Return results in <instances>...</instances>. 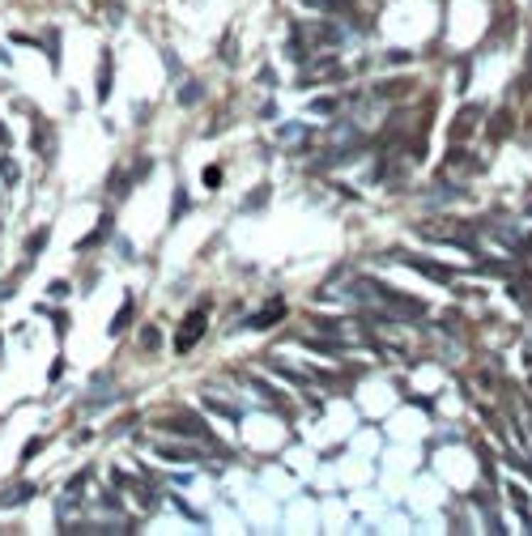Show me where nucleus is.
I'll list each match as a JSON object with an SVG mask.
<instances>
[{
    "label": "nucleus",
    "instance_id": "f257e3e1",
    "mask_svg": "<svg viewBox=\"0 0 532 536\" xmlns=\"http://www.w3.org/2000/svg\"><path fill=\"white\" fill-rule=\"evenodd\" d=\"M205 319H209V302L205 307H192L188 311V319H183V328H179V337H175V354H188L200 337H205Z\"/></svg>",
    "mask_w": 532,
    "mask_h": 536
},
{
    "label": "nucleus",
    "instance_id": "f03ea898",
    "mask_svg": "<svg viewBox=\"0 0 532 536\" xmlns=\"http://www.w3.org/2000/svg\"><path fill=\"white\" fill-rule=\"evenodd\" d=\"M388 260L409 264V268L426 273V277H430V281H439V285H447V281H452V268H447V264H435V260H422V256H401V251H388Z\"/></svg>",
    "mask_w": 532,
    "mask_h": 536
},
{
    "label": "nucleus",
    "instance_id": "7ed1b4c3",
    "mask_svg": "<svg viewBox=\"0 0 532 536\" xmlns=\"http://www.w3.org/2000/svg\"><path fill=\"white\" fill-rule=\"evenodd\" d=\"M162 430H170V434H179V439H200V443H213V430H209V426H196L192 417H166V422H162Z\"/></svg>",
    "mask_w": 532,
    "mask_h": 536
},
{
    "label": "nucleus",
    "instance_id": "20e7f679",
    "mask_svg": "<svg viewBox=\"0 0 532 536\" xmlns=\"http://www.w3.org/2000/svg\"><path fill=\"white\" fill-rule=\"evenodd\" d=\"M320 77H345L341 60H337V55H320V60H311V64L303 68V85H311V81H320Z\"/></svg>",
    "mask_w": 532,
    "mask_h": 536
},
{
    "label": "nucleus",
    "instance_id": "39448f33",
    "mask_svg": "<svg viewBox=\"0 0 532 536\" xmlns=\"http://www.w3.org/2000/svg\"><path fill=\"white\" fill-rule=\"evenodd\" d=\"M303 34H307V43H320V47H332V43H341V26H332V21H311Z\"/></svg>",
    "mask_w": 532,
    "mask_h": 536
},
{
    "label": "nucleus",
    "instance_id": "423d86ee",
    "mask_svg": "<svg viewBox=\"0 0 532 536\" xmlns=\"http://www.w3.org/2000/svg\"><path fill=\"white\" fill-rule=\"evenodd\" d=\"M264 371H273V375H281V379H290V383H311V379H320V375H311V371H294V366H286V362H277V358H264Z\"/></svg>",
    "mask_w": 532,
    "mask_h": 536
},
{
    "label": "nucleus",
    "instance_id": "0eeeda50",
    "mask_svg": "<svg viewBox=\"0 0 532 536\" xmlns=\"http://www.w3.org/2000/svg\"><path fill=\"white\" fill-rule=\"evenodd\" d=\"M482 115H486V106H482V102H477V106H465V111H460V119H456V128H452V141L469 136V132H473V124H482Z\"/></svg>",
    "mask_w": 532,
    "mask_h": 536
},
{
    "label": "nucleus",
    "instance_id": "6e6552de",
    "mask_svg": "<svg viewBox=\"0 0 532 536\" xmlns=\"http://www.w3.org/2000/svg\"><path fill=\"white\" fill-rule=\"evenodd\" d=\"M303 4H311V9H320V13H345V17H358V0H303Z\"/></svg>",
    "mask_w": 532,
    "mask_h": 536
},
{
    "label": "nucleus",
    "instance_id": "1a4fd4ad",
    "mask_svg": "<svg viewBox=\"0 0 532 536\" xmlns=\"http://www.w3.org/2000/svg\"><path fill=\"white\" fill-rule=\"evenodd\" d=\"M286 315V302H273V307H264V311H256L251 319H247V328H273L277 319Z\"/></svg>",
    "mask_w": 532,
    "mask_h": 536
},
{
    "label": "nucleus",
    "instance_id": "9d476101",
    "mask_svg": "<svg viewBox=\"0 0 532 536\" xmlns=\"http://www.w3.org/2000/svg\"><path fill=\"white\" fill-rule=\"evenodd\" d=\"M158 456H162V460H179V464L196 460V452H192V447H170V443H158Z\"/></svg>",
    "mask_w": 532,
    "mask_h": 536
},
{
    "label": "nucleus",
    "instance_id": "9b49d317",
    "mask_svg": "<svg viewBox=\"0 0 532 536\" xmlns=\"http://www.w3.org/2000/svg\"><path fill=\"white\" fill-rule=\"evenodd\" d=\"M30 494H38V490H34V486H13L9 494H0V507H21Z\"/></svg>",
    "mask_w": 532,
    "mask_h": 536
},
{
    "label": "nucleus",
    "instance_id": "f8f14e48",
    "mask_svg": "<svg viewBox=\"0 0 532 536\" xmlns=\"http://www.w3.org/2000/svg\"><path fill=\"white\" fill-rule=\"evenodd\" d=\"M30 136H38V149H43V158H51V128L34 115V128H30Z\"/></svg>",
    "mask_w": 532,
    "mask_h": 536
},
{
    "label": "nucleus",
    "instance_id": "ddd939ff",
    "mask_svg": "<svg viewBox=\"0 0 532 536\" xmlns=\"http://www.w3.org/2000/svg\"><path fill=\"white\" fill-rule=\"evenodd\" d=\"M98 98L102 102L111 98V55H102V68H98Z\"/></svg>",
    "mask_w": 532,
    "mask_h": 536
},
{
    "label": "nucleus",
    "instance_id": "4468645a",
    "mask_svg": "<svg viewBox=\"0 0 532 536\" xmlns=\"http://www.w3.org/2000/svg\"><path fill=\"white\" fill-rule=\"evenodd\" d=\"M405 94H409V81H384L375 89V98H405Z\"/></svg>",
    "mask_w": 532,
    "mask_h": 536
},
{
    "label": "nucleus",
    "instance_id": "2eb2a0df",
    "mask_svg": "<svg viewBox=\"0 0 532 536\" xmlns=\"http://www.w3.org/2000/svg\"><path fill=\"white\" fill-rule=\"evenodd\" d=\"M107 239H111V217H102V221H98V230L81 239V247H98V243H107Z\"/></svg>",
    "mask_w": 532,
    "mask_h": 536
},
{
    "label": "nucleus",
    "instance_id": "dca6fc26",
    "mask_svg": "<svg viewBox=\"0 0 532 536\" xmlns=\"http://www.w3.org/2000/svg\"><path fill=\"white\" fill-rule=\"evenodd\" d=\"M205 409H209V413H222V417H230V422H239V417H243V409H234V405H222V400H213V396L205 400Z\"/></svg>",
    "mask_w": 532,
    "mask_h": 536
},
{
    "label": "nucleus",
    "instance_id": "f3484780",
    "mask_svg": "<svg viewBox=\"0 0 532 536\" xmlns=\"http://www.w3.org/2000/svg\"><path fill=\"white\" fill-rule=\"evenodd\" d=\"M128 319H132V298H128V302L119 307V315H115V324H111V337H119V332L128 328Z\"/></svg>",
    "mask_w": 532,
    "mask_h": 536
},
{
    "label": "nucleus",
    "instance_id": "a211bd4d",
    "mask_svg": "<svg viewBox=\"0 0 532 536\" xmlns=\"http://www.w3.org/2000/svg\"><path fill=\"white\" fill-rule=\"evenodd\" d=\"M200 94H205V89H200L196 81H188V85L179 89V102H183V106H192V102H200Z\"/></svg>",
    "mask_w": 532,
    "mask_h": 536
},
{
    "label": "nucleus",
    "instance_id": "6ab92c4d",
    "mask_svg": "<svg viewBox=\"0 0 532 536\" xmlns=\"http://www.w3.org/2000/svg\"><path fill=\"white\" fill-rule=\"evenodd\" d=\"M311 328L324 332V337H341V324H337V319H311Z\"/></svg>",
    "mask_w": 532,
    "mask_h": 536
},
{
    "label": "nucleus",
    "instance_id": "aec40b11",
    "mask_svg": "<svg viewBox=\"0 0 532 536\" xmlns=\"http://www.w3.org/2000/svg\"><path fill=\"white\" fill-rule=\"evenodd\" d=\"M43 247H47V230H38V234H30V239H26V251H30V256H38Z\"/></svg>",
    "mask_w": 532,
    "mask_h": 536
},
{
    "label": "nucleus",
    "instance_id": "412c9836",
    "mask_svg": "<svg viewBox=\"0 0 532 536\" xmlns=\"http://www.w3.org/2000/svg\"><path fill=\"white\" fill-rule=\"evenodd\" d=\"M311 111H315V115H332V111H337V98H315Z\"/></svg>",
    "mask_w": 532,
    "mask_h": 536
},
{
    "label": "nucleus",
    "instance_id": "4be33fe9",
    "mask_svg": "<svg viewBox=\"0 0 532 536\" xmlns=\"http://www.w3.org/2000/svg\"><path fill=\"white\" fill-rule=\"evenodd\" d=\"M158 341H162V337H158V328H145V332H141V345H145L149 354L158 349Z\"/></svg>",
    "mask_w": 532,
    "mask_h": 536
},
{
    "label": "nucleus",
    "instance_id": "5701e85b",
    "mask_svg": "<svg viewBox=\"0 0 532 536\" xmlns=\"http://www.w3.org/2000/svg\"><path fill=\"white\" fill-rule=\"evenodd\" d=\"M34 452H43V439H30L26 452H21V460H34Z\"/></svg>",
    "mask_w": 532,
    "mask_h": 536
},
{
    "label": "nucleus",
    "instance_id": "b1692460",
    "mask_svg": "<svg viewBox=\"0 0 532 536\" xmlns=\"http://www.w3.org/2000/svg\"><path fill=\"white\" fill-rule=\"evenodd\" d=\"M205 183H209V187H217V183H222V170H217V166H209V170H205Z\"/></svg>",
    "mask_w": 532,
    "mask_h": 536
},
{
    "label": "nucleus",
    "instance_id": "393cba45",
    "mask_svg": "<svg viewBox=\"0 0 532 536\" xmlns=\"http://www.w3.org/2000/svg\"><path fill=\"white\" fill-rule=\"evenodd\" d=\"M4 153H9V128L0 124V158H4Z\"/></svg>",
    "mask_w": 532,
    "mask_h": 536
},
{
    "label": "nucleus",
    "instance_id": "a878e982",
    "mask_svg": "<svg viewBox=\"0 0 532 536\" xmlns=\"http://www.w3.org/2000/svg\"><path fill=\"white\" fill-rule=\"evenodd\" d=\"M524 89H532V68H528V77H524Z\"/></svg>",
    "mask_w": 532,
    "mask_h": 536
}]
</instances>
